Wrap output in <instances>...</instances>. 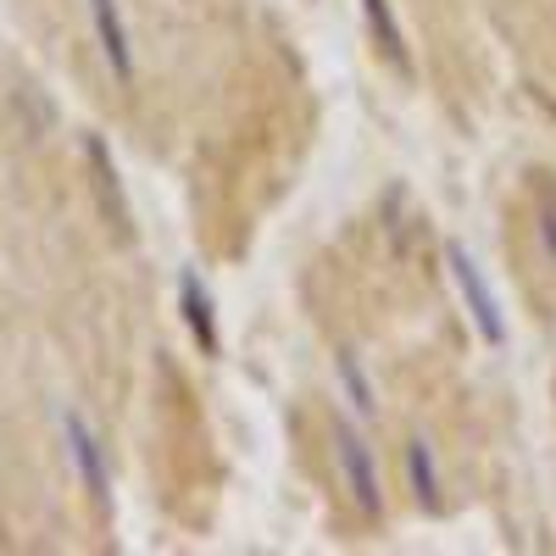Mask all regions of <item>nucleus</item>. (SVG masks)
Masks as SVG:
<instances>
[{
  "label": "nucleus",
  "mask_w": 556,
  "mask_h": 556,
  "mask_svg": "<svg viewBox=\"0 0 556 556\" xmlns=\"http://www.w3.org/2000/svg\"><path fill=\"white\" fill-rule=\"evenodd\" d=\"M62 440H67V456H73V468H78V484L96 495V501H106L112 479H106V456H101L96 429H89L78 412H62Z\"/></svg>",
  "instance_id": "nucleus-4"
},
{
  "label": "nucleus",
  "mask_w": 556,
  "mask_h": 556,
  "mask_svg": "<svg viewBox=\"0 0 556 556\" xmlns=\"http://www.w3.org/2000/svg\"><path fill=\"white\" fill-rule=\"evenodd\" d=\"M334 367H340V384H345V401L362 412V417H374V384H367V374H362V362H356V351H340L334 356Z\"/></svg>",
  "instance_id": "nucleus-8"
},
{
  "label": "nucleus",
  "mask_w": 556,
  "mask_h": 556,
  "mask_svg": "<svg viewBox=\"0 0 556 556\" xmlns=\"http://www.w3.org/2000/svg\"><path fill=\"white\" fill-rule=\"evenodd\" d=\"M445 267H451V285H456L462 306H468V317H473L479 340H484V345H506L501 306H495V295H490V285H484V273H479L473 251H468V245H445Z\"/></svg>",
  "instance_id": "nucleus-1"
},
{
  "label": "nucleus",
  "mask_w": 556,
  "mask_h": 556,
  "mask_svg": "<svg viewBox=\"0 0 556 556\" xmlns=\"http://www.w3.org/2000/svg\"><path fill=\"white\" fill-rule=\"evenodd\" d=\"M89 28H96V45H101L112 78L134 84V39H128V23H123L117 0H89Z\"/></svg>",
  "instance_id": "nucleus-3"
},
{
  "label": "nucleus",
  "mask_w": 556,
  "mask_h": 556,
  "mask_svg": "<svg viewBox=\"0 0 556 556\" xmlns=\"http://www.w3.org/2000/svg\"><path fill=\"white\" fill-rule=\"evenodd\" d=\"M406 484H412V495H417V506L424 513H440V490H445V479H440V462H434V445L429 440H406Z\"/></svg>",
  "instance_id": "nucleus-6"
},
{
  "label": "nucleus",
  "mask_w": 556,
  "mask_h": 556,
  "mask_svg": "<svg viewBox=\"0 0 556 556\" xmlns=\"http://www.w3.org/2000/svg\"><path fill=\"white\" fill-rule=\"evenodd\" d=\"M89 162H96V184L106 190V201H112V217H117V228H128V206H123V195H117V173H112V156H106V146L101 139H89Z\"/></svg>",
  "instance_id": "nucleus-9"
},
{
  "label": "nucleus",
  "mask_w": 556,
  "mask_h": 556,
  "mask_svg": "<svg viewBox=\"0 0 556 556\" xmlns=\"http://www.w3.org/2000/svg\"><path fill=\"white\" fill-rule=\"evenodd\" d=\"M362 17H367V34H374V45L401 67V73H412V56H406V34H401V23H395V12H390V0H362Z\"/></svg>",
  "instance_id": "nucleus-7"
},
{
  "label": "nucleus",
  "mask_w": 556,
  "mask_h": 556,
  "mask_svg": "<svg viewBox=\"0 0 556 556\" xmlns=\"http://www.w3.org/2000/svg\"><path fill=\"white\" fill-rule=\"evenodd\" d=\"M178 312L190 323V340L201 345V356H217V312H212V290L195 267L178 273Z\"/></svg>",
  "instance_id": "nucleus-5"
},
{
  "label": "nucleus",
  "mask_w": 556,
  "mask_h": 556,
  "mask_svg": "<svg viewBox=\"0 0 556 556\" xmlns=\"http://www.w3.org/2000/svg\"><path fill=\"white\" fill-rule=\"evenodd\" d=\"M334 451H340V473H345V490L351 501L362 506L367 518L384 513V484H379V468H374V451L356 434V424H334Z\"/></svg>",
  "instance_id": "nucleus-2"
}]
</instances>
